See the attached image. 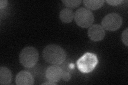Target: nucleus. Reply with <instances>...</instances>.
Here are the masks:
<instances>
[{
    "label": "nucleus",
    "mask_w": 128,
    "mask_h": 85,
    "mask_svg": "<svg viewBox=\"0 0 128 85\" xmlns=\"http://www.w3.org/2000/svg\"><path fill=\"white\" fill-rule=\"evenodd\" d=\"M43 57L46 62L57 66L64 62L66 54L65 51L61 46L56 44H51L44 48Z\"/></svg>",
    "instance_id": "nucleus-1"
},
{
    "label": "nucleus",
    "mask_w": 128,
    "mask_h": 85,
    "mask_svg": "<svg viewBox=\"0 0 128 85\" xmlns=\"http://www.w3.org/2000/svg\"><path fill=\"white\" fill-rule=\"evenodd\" d=\"M98 63L97 56L92 53L87 52L76 61L78 69L83 74L92 71Z\"/></svg>",
    "instance_id": "nucleus-2"
},
{
    "label": "nucleus",
    "mask_w": 128,
    "mask_h": 85,
    "mask_svg": "<svg viewBox=\"0 0 128 85\" xmlns=\"http://www.w3.org/2000/svg\"><path fill=\"white\" fill-rule=\"evenodd\" d=\"M38 57L37 50L34 47L28 46L22 50L19 55V61L24 67L30 68L36 64Z\"/></svg>",
    "instance_id": "nucleus-3"
},
{
    "label": "nucleus",
    "mask_w": 128,
    "mask_h": 85,
    "mask_svg": "<svg viewBox=\"0 0 128 85\" xmlns=\"http://www.w3.org/2000/svg\"><path fill=\"white\" fill-rule=\"evenodd\" d=\"M74 19L76 23L83 28L89 27L94 20V15L91 11L84 7L80 8L76 11Z\"/></svg>",
    "instance_id": "nucleus-4"
},
{
    "label": "nucleus",
    "mask_w": 128,
    "mask_h": 85,
    "mask_svg": "<svg viewBox=\"0 0 128 85\" xmlns=\"http://www.w3.org/2000/svg\"><path fill=\"white\" fill-rule=\"evenodd\" d=\"M122 24V19L121 16L115 13L107 14L102 21V26L104 29L108 31L116 30L121 27Z\"/></svg>",
    "instance_id": "nucleus-5"
},
{
    "label": "nucleus",
    "mask_w": 128,
    "mask_h": 85,
    "mask_svg": "<svg viewBox=\"0 0 128 85\" xmlns=\"http://www.w3.org/2000/svg\"><path fill=\"white\" fill-rule=\"evenodd\" d=\"M62 70L56 65L48 67L46 71V78L49 82L57 83L62 78Z\"/></svg>",
    "instance_id": "nucleus-6"
},
{
    "label": "nucleus",
    "mask_w": 128,
    "mask_h": 85,
    "mask_svg": "<svg viewBox=\"0 0 128 85\" xmlns=\"http://www.w3.org/2000/svg\"><path fill=\"white\" fill-rule=\"evenodd\" d=\"M89 38L94 42H98L104 39L105 36V31L104 28L99 25L91 26L88 31Z\"/></svg>",
    "instance_id": "nucleus-7"
},
{
    "label": "nucleus",
    "mask_w": 128,
    "mask_h": 85,
    "mask_svg": "<svg viewBox=\"0 0 128 85\" xmlns=\"http://www.w3.org/2000/svg\"><path fill=\"white\" fill-rule=\"evenodd\" d=\"M34 82L33 77L26 71L19 72L16 78V84L18 85H32Z\"/></svg>",
    "instance_id": "nucleus-8"
},
{
    "label": "nucleus",
    "mask_w": 128,
    "mask_h": 85,
    "mask_svg": "<svg viewBox=\"0 0 128 85\" xmlns=\"http://www.w3.org/2000/svg\"><path fill=\"white\" fill-rule=\"evenodd\" d=\"M12 75L11 71L6 67L0 68V84L1 85H9L11 82Z\"/></svg>",
    "instance_id": "nucleus-9"
},
{
    "label": "nucleus",
    "mask_w": 128,
    "mask_h": 85,
    "mask_svg": "<svg viewBox=\"0 0 128 85\" xmlns=\"http://www.w3.org/2000/svg\"><path fill=\"white\" fill-rule=\"evenodd\" d=\"M74 18V13L73 10L65 8L62 9L59 13V18L64 23H70L72 21Z\"/></svg>",
    "instance_id": "nucleus-10"
},
{
    "label": "nucleus",
    "mask_w": 128,
    "mask_h": 85,
    "mask_svg": "<svg viewBox=\"0 0 128 85\" xmlns=\"http://www.w3.org/2000/svg\"><path fill=\"white\" fill-rule=\"evenodd\" d=\"M105 2L104 1H89V0H85L83 1L84 5L88 8L92 10H97L100 8Z\"/></svg>",
    "instance_id": "nucleus-11"
},
{
    "label": "nucleus",
    "mask_w": 128,
    "mask_h": 85,
    "mask_svg": "<svg viewBox=\"0 0 128 85\" xmlns=\"http://www.w3.org/2000/svg\"><path fill=\"white\" fill-rule=\"evenodd\" d=\"M64 5L68 7L75 8L78 7L81 3V1H62Z\"/></svg>",
    "instance_id": "nucleus-12"
},
{
    "label": "nucleus",
    "mask_w": 128,
    "mask_h": 85,
    "mask_svg": "<svg viewBox=\"0 0 128 85\" xmlns=\"http://www.w3.org/2000/svg\"><path fill=\"white\" fill-rule=\"evenodd\" d=\"M128 28H126V30L123 32L122 34V40L123 43L125 44V45L128 46Z\"/></svg>",
    "instance_id": "nucleus-13"
},
{
    "label": "nucleus",
    "mask_w": 128,
    "mask_h": 85,
    "mask_svg": "<svg viewBox=\"0 0 128 85\" xmlns=\"http://www.w3.org/2000/svg\"><path fill=\"white\" fill-rule=\"evenodd\" d=\"M122 2V1H121V0H110V1H107V2L109 4L113 6H117L120 4Z\"/></svg>",
    "instance_id": "nucleus-14"
},
{
    "label": "nucleus",
    "mask_w": 128,
    "mask_h": 85,
    "mask_svg": "<svg viewBox=\"0 0 128 85\" xmlns=\"http://www.w3.org/2000/svg\"><path fill=\"white\" fill-rule=\"evenodd\" d=\"M70 75L69 72H65L64 71L62 70V78L63 80H64L66 82H68L69 81L70 78Z\"/></svg>",
    "instance_id": "nucleus-15"
},
{
    "label": "nucleus",
    "mask_w": 128,
    "mask_h": 85,
    "mask_svg": "<svg viewBox=\"0 0 128 85\" xmlns=\"http://www.w3.org/2000/svg\"><path fill=\"white\" fill-rule=\"evenodd\" d=\"M8 4V1L6 0H1L0 1V8L2 9L3 8L5 7Z\"/></svg>",
    "instance_id": "nucleus-16"
},
{
    "label": "nucleus",
    "mask_w": 128,
    "mask_h": 85,
    "mask_svg": "<svg viewBox=\"0 0 128 85\" xmlns=\"http://www.w3.org/2000/svg\"><path fill=\"white\" fill-rule=\"evenodd\" d=\"M56 83H54V82H46V83H44L42 84V85H56Z\"/></svg>",
    "instance_id": "nucleus-17"
}]
</instances>
